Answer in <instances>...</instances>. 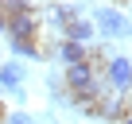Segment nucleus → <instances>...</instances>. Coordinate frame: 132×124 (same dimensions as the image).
Listing matches in <instances>:
<instances>
[{"mask_svg": "<svg viewBox=\"0 0 132 124\" xmlns=\"http://www.w3.org/2000/svg\"><path fill=\"white\" fill-rule=\"evenodd\" d=\"M66 85H70L78 97V105H89L93 97H101L97 93V70H93V62H78V66H66Z\"/></svg>", "mask_w": 132, "mask_h": 124, "instance_id": "1", "label": "nucleus"}, {"mask_svg": "<svg viewBox=\"0 0 132 124\" xmlns=\"http://www.w3.org/2000/svg\"><path fill=\"white\" fill-rule=\"evenodd\" d=\"M105 78L117 89V97H128V89H132V66H128V58H109L105 62Z\"/></svg>", "mask_w": 132, "mask_h": 124, "instance_id": "2", "label": "nucleus"}, {"mask_svg": "<svg viewBox=\"0 0 132 124\" xmlns=\"http://www.w3.org/2000/svg\"><path fill=\"white\" fill-rule=\"evenodd\" d=\"M93 23H97L105 35H128V20H124L120 12H113V8H97V12H93Z\"/></svg>", "mask_w": 132, "mask_h": 124, "instance_id": "3", "label": "nucleus"}, {"mask_svg": "<svg viewBox=\"0 0 132 124\" xmlns=\"http://www.w3.org/2000/svg\"><path fill=\"white\" fill-rule=\"evenodd\" d=\"M89 35H93V23H89V20H82V16L66 23V43H86Z\"/></svg>", "mask_w": 132, "mask_h": 124, "instance_id": "4", "label": "nucleus"}, {"mask_svg": "<svg viewBox=\"0 0 132 124\" xmlns=\"http://www.w3.org/2000/svg\"><path fill=\"white\" fill-rule=\"evenodd\" d=\"M58 54H62V62H66V66L89 62V54H86V47H82V43H62V47H58Z\"/></svg>", "mask_w": 132, "mask_h": 124, "instance_id": "5", "label": "nucleus"}, {"mask_svg": "<svg viewBox=\"0 0 132 124\" xmlns=\"http://www.w3.org/2000/svg\"><path fill=\"white\" fill-rule=\"evenodd\" d=\"M20 82H23V70L12 66V62H0V85H4V89H16Z\"/></svg>", "mask_w": 132, "mask_h": 124, "instance_id": "6", "label": "nucleus"}, {"mask_svg": "<svg viewBox=\"0 0 132 124\" xmlns=\"http://www.w3.org/2000/svg\"><path fill=\"white\" fill-rule=\"evenodd\" d=\"M8 124H35V120H31V116H27V112H16V116H12V120H8Z\"/></svg>", "mask_w": 132, "mask_h": 124, "instance_id": "7", "label": "nucleus"}, {"mask_svg": "<svg viewBox=\"0 0 132 124\" xmlns=\"http://www.w3.org/2000/svg\"><path fill=\"white\" fill-rule=\"evenodd\" d=\"M120 124H132V109H128V112H124V116H120Z\"/></svg>", "mask_w": 132, "mask_h": 124, "instance_id": "8", "label": "nucleus"}, {"mask_svg": "<svg viewBox=\"0 0 132 124\" xmlns=\"http://www.w3.org/2000/svg\"><path fill=\"white\" fill-rule=\"evenodd\" d=\"M0 31H8V23H4V16H0Z\"/></svg>", "mask_w": 132, "mask_h": 124, "instance_id": "9", "label": "nucleus"}, {"mask_svg": "<svg viewBox=\"0 0 132 124\" xmlns=\"http://www.w3.org/2000/svg\"><path fill=\"white\" fill-rule=\"evenodd\" d=\"M128 66H132V58H128Z\"/></svg>", "mask_w": 132, "mask_h": 124, "instance_id": "10", "label": "nucleus"}]
</instances>
